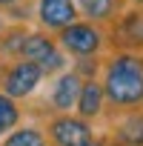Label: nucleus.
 I'll return each instance as SVG.
<instances>
[{
    "label": "nucleus",
    "instance_id": "ddd939ff",
    "mask_svg": "<svg viewBox=\"0 0 143 146\" xmlns=\"http://www.w3.org/2000/svg\"><path fill=\"white\" fill-rule=\"evenodd\" d=\"M0 146H49L43 126H32V123H17L12 132H6L0 137Z\"/></svg>",
    "mask_w": 143,
    "mask_h": 146
},
{
    "label": "nucleus",
    "instance_id": "39448f33",
    "mask_svg": "<svg viewBox=\"0 0 143 146\" xmlns=\"http://www.w3.org/2000/svg\"><path fill=\"white\" fill-rule=\"evenodd\" d=\"M43 80H46V75L37 63L17 57V60H9L3 75H0V92L15 98V100H26L37 92V86Z\"/></svg>",
    "mask_w": 143,
    "mask_h": 146
},
{
    "label": "nucleus",
    "instance_id": "f03ea898",
    "mask_svg": "<svg viewBox=\"0 0 143 146\" xmlns=\"http://www.w3.org/2000/svg\"><path fill=\"white\" fill-rule=\"evenodd\" d=\"M57 37V46L66 52V57L72 60H80V57H100L106 49H109V40H106V29L92 23V20H83L77 17L75 23L63 26L60 32H54Z\"/></svg>",
    "mask_w": 143,
    "mask_h": 146
},
{
    "label": "nucleus",
    "instance_id": "0eeeda50",
    "mask_svg": "<svg viewBox=\"0 0 143 146\" xmlns=\"http://www.w3.org/2000/svg\"><path fill=\"white\" fill-rule=\"evenodd\" d=\"M80 17L75 0H34V20L46 32H60L63 26L75 23Z\"/></svg>",
    "mask_w": 143,
    "mask_h": 146
},
{
    "label": "nucleus",
    "instance_id": "9b49d317",
    "mask_svg": "<svg viewBox=\"0 0 143 146\" xmlns=\"http://www.w3.org/2000/svg\"><path fill=\"white\" fill-rule=\"evenodd\" d=\"M75 6H77L83 20H92V23L106 29L126 9V0H75Z\"/></svg>",
    "mask_w": 143,
    "mask_h": 146
},
{
    "label": "nucleus",
    "instance_id": "a211bd4d",
    "mask_svg": "<svg viewBox=\"0 0 143 146\" xmlns=\"http://www.w3.org/2000/svg\"><path fill=\"white\" fill-rule=\"evenodd\" d=\"M6 26V17H3V12H0V29H3Z\"/></svg>",
    "mask_w": 143,
    "mask_h": 146
},
{
    "label": "nucleus",
    "instance_id": "f8f14e48",
    "mask_svg": "<svg viewBox=\"0 0 143 146\" xmlns=\"http://www.w3.org/2000/svg\"><path fill=\"white\" fill-rule=\"evenodd\" d=\"M26 35H29L26 23H6L0 29V60H17Z\"/></svg>",
    "mask_w": 143,
    "mask_h": 146
},
{
    "label": "nucleus",
    "instance_id": "f257e3e1",
    "mask_svg": "<svg viewBox=\"0 0 143 146\" xmlns=\"http://www.w3.org/2000/svg\"><path fill=\"white\" fill-rule=\"evenodd\" d=\"M100 86L106 109L126 112L143 106V52L112 49L100 63Z\"/></svg>",
    "mask_w": 143,
    "mask_h": 146
},
{
    "label": "nucleus",
    "instance_id": "4468645a",
    "mask_svg": "<svg viewBox=\"0 0 143 146\" xmlns=\"http://www.w3.org/2000/svg\"><path fill=\"white\" fill-rule=\"evenodd\" d=\"M20 120H23L20 100H15V98H9V95L0 92V137H3L6 132H12Z\"/></svg>",
    "mask_w": 143,
    "mask_h": 146
},
{
    "label": "nucleus",
    "instance_id": "2eb2a0df",
    "mask_svg": "<svg viewBox=\"0 0 143 146\" xmlns=\"http://www.w3.org/2000/svg\"><path fill=\"white\" fill-rule=\"evenodd\" d=\"M83 146H115V143L103 135V137H95V140H89V143H83Z\"/></svg>",
    "mask_w": 143,
    "mask_h": 146
},
{
    "label": "nucleus",
    "instance_id": "20e7f679",
    "mask_svg": "<svg viewBox=\"0 0 143 146\" xmlns=\"http://www.w3.org/2000/svg\"><path fill=\"white\" fill-rule=\"evenodd\" d=\"M43 132H46L49 146H83V143L97 137L95 135V123L77 117L75 112H60V115L46 117Z\"/></svg>",
    "mask_w": 143,
    "mask_h": 146
},
{
    "label": "nucleus",
    "instance_id": "9d476101",
    "mask_svg": "<svg viewBox=\"0 0 143 146\" xmlns=\"http://www.w3.org/2000/svg\"><path fill=\"white\" fill-rule=\"evenodd\" d=\"M75 115L89 120V123H95L106 115V95H103L100 78H83L77 100H75Z\"/></svg>",
    "mask_w": 143,
    "mask_h": 146
},
{
    "label": "nucleus",
    "instance_id": "6e6552de",
    "mask_svg": "<svg viewBox=\"0 0 143 146\" xmlns=\"http://www.w3.org/2000/svg\"><path fill=\"white\" fill-rule=\"evenodd\" d=\"M80 83H83V78H80L72 66L63 69L60 75H54V80H52V92H49V98H46V103L52 106V115L75 112V100H77Z\"/></svg>",
    "mask_w": 143,
    "mask_h": 146
},
{
    "label": "nucleus",
    "instance_id": "1a4fd4ad",
    "mask_svg": "<svg viewBox=\"0 0 143 146\" xmlns=\"http://www.w3.org/2000/svg\"><path fill=\"white\" fill-rule=\"evenodd\" d=\"M115 146H143V106L115 112L112 129L106 135Z\"/></svg>",
    "mask_w": 143,
    "mask_h": 146
},
{
    "label": "nucleus",
    "instance_id": "f3484780",
    "mask_svg": "<svg viewBox=\"0 0 143 146\" xmlns=\"http://www.w3.org/2000/svg\"><path fill=\"white\" fill-rule=\"evenodd\" d=\"M126 6H137V9H143V0H126Z\"/></svg>",
    "mask_w": 143,
    "mask_h": 146
},
{
    "label": "nucleus",
    "instance_id": "dca6fc26",
    "mask_svg": "<svg viewBox=\"0 0 143 146\" xmlns=\"http://www.w3.org/2000/svg\"><path fill=\"white\" fill-rule=\"evenodd\" d=\"M15 3H17V0H0V12H6V9L15 6Z\"/></svg>",
    "mask_w": 143,
    "mask_h": 146
},
{
    "label": "nucleus",
    "instance_id": "423d86ee",
    "mask_svg": "<svg viewBox=\"0 0 143 146\" xmlns=\"http://www.w3.org/2000/svg\"><path fill=\"white\" fill-rule=\"evenodd\" d=\"M106 40H109L112 49L143 52V9L126 6V9L106 26Z\"/></svg>",
    "mask_w": 143,
    "mask_h": 146
},
{
    "label": "nucleus",
    "instance_id": "7ed1b4c3",
    "mask_svg": "<svg viewBox=\"0 0 143 146\" xmlns=\"http://www.w3.org/2000/svg\"><path fill=\"white\" fill-rule=\"evenodd\" d=\"M20 57L37 63L46 78H54L63 69H69L66 52L57 46V37L52 32H46V29H29V35H26L23 46H20Z\"/></svg>",
    "mask_w": 143,
    "mask_h": 146
}]
</instances>
